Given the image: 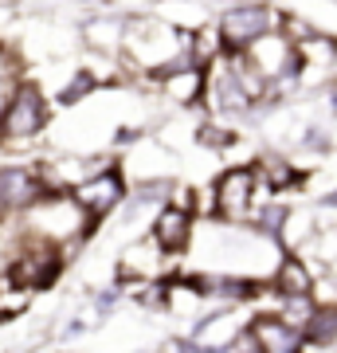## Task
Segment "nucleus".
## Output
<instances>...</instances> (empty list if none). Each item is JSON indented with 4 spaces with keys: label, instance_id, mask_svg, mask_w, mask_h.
<instances>
[{
    "label": "nucleus",
    "instance_id": "f8f14e48",
    "mask_svg": "<svg viewBox=\"0 0 337 353\" xmlns=\"http://www.w3.org/2000/svg\"><path fill=\"white\" fill-rule=\"evenodd\" d=\"M271 294L275 299H290V294H314V271L298 255H283L271 271Z\"/></svg>",
    "mask_w": 337,
    "mask_h": 353
},
{
    "label": "nucleus",
    "instance_id": "dca6fc26",
    "mask_svg": "<svg viewBox=\"0 0 337 353\" xmlns=\"http://www.w3.org/2000/svg\"><path fill=\"white\" fill-rule=\"evenodd\" d=\"M283 224H287V208H278V204H271V208L259 216V232L263 236H271V240L283 236Z\"/></svg>",
    "mask_w": 337,
    "mask_h": 353
},
{
    "label": "nucleus",
    "instance_id": "2eb2a0df",
    "mask_svg": "<svg viewBox=\"0 0 337 353\" xmlns=\"http://www.w3.org/2000/svg\"><path fill=\"white\" fill-rule=\"evenodd\" d=\"M314 294H290V299H275V314L294 330H306L314 318Z\"/></svg>",
    "mask_w": 337,
    "mask_h": 353
},
{
    "label": "nucleus",
    "instance_id": "6e6552de",
    "mask_svg": "<svg viewBox=\"0 0 337 353\" xmlns=\"http://www.w3.org/2000/svg\"><path fill=\"white\" fill-rule=\"evenodd\" d=\"M271 28V12L263 4H243V8H227L224 20H220V39L227 48H239L247 51L259 36H267Z\"/></svg>",
    "mask_w": 337,
    "mask_h": 353
},
{
    "label": "nucleus",
    "instance_id": "39448f33",
    "mask_svg": "<svg viewBox=\"0 0 337 353\" xmlns=\"http://www.w3.org/2000/svg\"><path fill=\"white\" fill-rule=\"evenodd\" d=\"M48 181L39 169L28 165H0V216L28 212L32 204H39L48 196Z\"/></svg>",
    "mask_w": 337,
    "mask_h": 353
},
{
    "label": "nucleus",
    "instance_id": "f03ea898",
    "mask_svg": "<svg viewBox=\"0 0 337 353\" xmlns=\"http://www.w3.org/2000/svg\"><path fill=\"white\" fill-rule=\"evenodd\" d=\"M63 271V252L55 243H43L36 236H28L12 255H8V267H4V279L12 283L16 290H28V294H36V290H48Z\"/></svg>",
    "mask_w": 337,
    "mask_h": 353
},
{
    "label": "nucleus",
    "instance_id": "20e7f679",
    "mask_svg": "<svg viewBox=\"0 0 337 353\" xmlns=\"http://www.w3.org/2000/svg\"><path fill=\"white\" fill-rule=\"evenodd\" d=\"M71 201L83 208V216L90 224H99L102 216H110L125 201V181L118 169H99V173H90L87 181H79L71 189Z\"/></svg>",
    "mask_w": 337,
    "mask_h": 353
},
{
    "label": "nucleus",
    "instance_id": "f257e3e1",
    "mask_svg": "<svg viewBox=\"0 0 337 353\" xmlns=\"http://www.w3.org/2000/svg\"><path fill=\"white\" fill-rule=\"evenodd\" d=\"M90 232V220L83 216L71 196H59V192H48L39 204L28 208V236H36L43 243H55V248H67L71 240L87 236Z\"/></svg>",
    "mask_w": 337,
    "mask_h": 353
},
{
    "label": "nucleus",
    "instance_id": "9d476101",
    "mask_svg": "<svg viewBox=\"0 0 337 353\" xmlns=\"http://www.w3.org/2000/svg\"><path fill=\"white\" fill-rule=\"evenodd\" d=\"M247 63L259 71L263 79H275V75H290L298 67V55L290 51L287 36H259L247 48Z\"/></svg>",
    "mask_w": 337,
    "mask_h": 353
},
{
    "label": "nucleus",
    "instance_id": "7ed1b4c3",
    "mask_svg": "<svg viewBox=\"0 0 337 353\" xmlns=\"http://www.w3.org/2000/svg\"><path fill=\"white\" fill-rule=\"evenodd\" d=\"M43 126H48V99L39 94V87L20 83L0 110V141L4 145L8 141H32Z\"/></svg>",
    "mask_w": 337,
    "mask_h": 353
},
{
    "label": "nucleus",
    "instance_id": "423d86ee",
    "mask_svg": "<svg viewBox=\"0 0 337 353\" xmlns=\"http://www.w3.org/2000/svg\"><path fill=\"white\" fill-rule=\"evenodd\" d=\"M247 338L259 353H302L306 350V334L287 326L278 314H255L247 322Z\"/></svg>",
    "mask_w": 337,
    "mask_h": 353
},
{
    "label": "nucleus",
    "instance_id": "4468645a",
    "mask_svg": "<svg viewBox=\"0 0 337 353\" xmlns=\"http://www.w3.org/2000/svg\"><path fill=\"white\" fill-rule=\"evenodd\" d=\"M165 90L176 102H196L204 94V71L200 67H181L173 75H165Z\"/></svg>",
    "mask_w": 337,
    "mask_h": 353
},
{
    "label": "nucleus",
    "instance_id": "0eeeda50",
    "mask_svg": "<svg viewBox=\"0 0 337 353\" xmlns=\"http://www.w3.org/2000/svg\"><path fill=\"white\" fill-rule=\"evenodd\" d=\"M247 322L251 318H243L239 310H220V314L200 318L196 330H192V341H196L204 353H227L243 334H247Z\"/></svg>",
    "mask_w": 337,
    "mask_h": 353
},
{
    "label": "nucleus",
    "instance_id": "f3484780",
    "mask_svg": "<svg viewBox=\"0 0 337 353\" xmlns=\"http://www.w3.org/2000/svg\"><path fill=\"white\" fill-rule=\"evenodd\" d=\"M90 87H94V83H90V75H79V79H75V83H71V87L63 90V102H75V99H79V94H87V90H90Z\"/></svg>",
    "mask_w": 337,
    "mask_h": 353
},
{
    "label": "nucleus",
    "instance_id": "9b49d317",
    "mask_svg": "<svg viewBox=\"0 0 337 353\" xmlns=\"http://www.w3.org/2000/svg\"><path fill=\"white\" fill-rule=\"evenodd\" d=\"M150 240L157 243L165 255L185 252L188 240H192V216H188L185 208H176V204H165L161 212H157V220H153V236Z\"/></svg>",
    "mask_w": 337,
    "mask_h": 353
},
{
    "label": "nucleus",
    "instance_id": "1a4fd4ad",
    "mask_svg": "<svg viewBox=\"0 0 337 353\" xmlns=\"http://www.w3.org/2000/svg\"><path fill=\"white\" fill-rule=\"evenodd\" d=\"M251 192H255V173L251 169H227L216 181V212L224 220H243L251 208Z\"/></svg>",
    "mask_w": 337,
    "mask_h": 353
},
{
    "label": "nucleus",
    "instance_id": "ddd939ff",
    "mask_svg": "<svg viewBox=\"0 0 337 353\" xmlns=\"http://www.w3.org/2000/svg\"><path fill=\"white\" fill-rule=\"evenodd\" d=\"M302 334H306V345H334L337 341V303L314 306L310 326L302 330Z\"/></svg>",
    "mask_w": 337,
    "mask_h": 353
},
{
    "label": "nucleus",
    "instance_id": "6ab92c4d",
    "mask_svg": "<svg viewBox=\"0 0 337 353\" xmlns=\"http://www.w3.org/2000/svg\"><path fill=\"white\" fill-rule=\"evenodd\" d=\"M176 350H181V353H204V350H200V345H196V341H192V338H185V341H181V345H176Z\"/></svg>",
    "mask_w": 337,
    "mask_h": 353
},
{
    "label": "nucleus",
    "instance_id": "a211bd4d",
    "mask_svg": "<svg viewBox=\"0 0 337 353\" xmlns=\"http://www.w3.org/2000/svg\"><path fill=\"white\" fill-rule=\"evenodd\" d=\"M267 176H271V185H275V189H278V185H290V181H294V173H290L283 161H278V165H267Z\"/></svg>",
    "mask_w": 337,
    "mask_h": 353
}]
</instances>
